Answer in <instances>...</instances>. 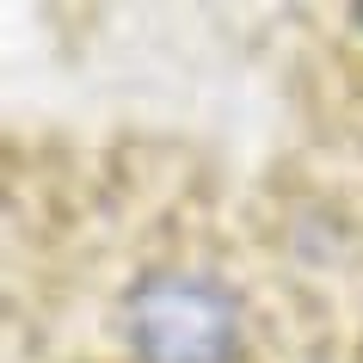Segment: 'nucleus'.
I'll list each match as a JSON object with an SVG mask.
<instances>
[{"label":"nucleus","mask_w":363,"mask_h":363,"mask_svg":"<svg viewBox=\"0 0 363 363\" xmlns=\"http://www.w3.org/2000/svg\"><path fill=\"white\" fill-rule=\"evenodd\" d=\"M130 339L142 363H234L240 320L228 289L191 271H154L130 296Z\"/></svg>","instance_id":"nucleus-1"},{"label":"nucleus","mask_w":363,"mask_h":363,"mask_svg":"<svg viewBox=\"0 0 363 363\" xmlns=\"http://www.w3.org/2000/svg\"><path fill=\"white\" fill-rule=\"evenodd\" d=\"M357 19H363V13H357Z\"/></svg>","instance_id":"nucleus-2"}]
</instances>
